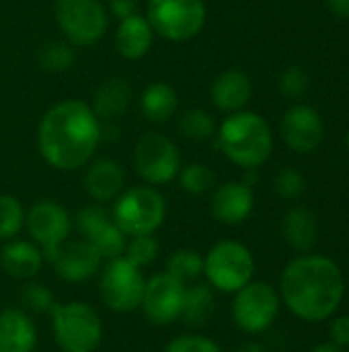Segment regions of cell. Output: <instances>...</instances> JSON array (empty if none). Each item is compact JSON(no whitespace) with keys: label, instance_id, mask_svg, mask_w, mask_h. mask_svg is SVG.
Segmentation results:
<instances>
[{"label":"cell","instance_id":"10","mask_svg":"<svg viewBox=\"0 0 349 352\" xmlns=\"http://www.w3.org/2000/svg\"><path fill=\"white\" fill-rule=\"evenodd\" d=\"M134 169L146 186H165L177 179L181 171V151L169 136L160 132H146L132 153Z\"/></svg>","mask_w":349,"mask_h":352},{"label":"cell","instance_id":"4","mask_svg":"<svg viewBox=\"0 0 349 352\" xmlns=\"http://www.w3.org/2000/svg\"><path fill=\"white\" fill-rule=\"evenodd\" d=\"M53 338L62 352H97L103 342V322L84 301L56 303L49 311Z\"/></svg>","mask_w":349,"mask_h":352},{"label":"cell","instance_id":"5","mask_svg":"<svg viewBox=\"0 0 349 352\" xmlns=\"http://www.w3.org/2000/svg\"><path fill=\"white\" fill-rule=\"evenodd\" d=\"M111 219L128 237L154 235L167 219V202L154 186H136L115 198Z\"/></svg>","mask_w":349,"mask_h":352},{"label":"cell","instance_id":"14","mask_svg":"<svg viewBox=\"0 0 349 352\" xmlns=\"http://www.w3.org/2000/svg\"><path fill=\"white\" fill-rule=\"evenodd\" d=\"M280 132L284 142L294 153L311 155L325 140V122L315 107L306 103H296L286 109L280 124Z\"/></svg>","mask_w":349,"mask_h":352},{"label":"cell","instance_id":"18","mask_svg":"<svg viewBox=\"0 0 349 352\" xmlns=\"http://www.w3.org/2000/svg\"><path fill=\"white\" fill-rule=\"evenodd\" d=\"M251 95H253V82L249 74L237 68L224 70L220 76H216L210 89L214 107L226 116L243 111L251 101Z\"/></svg>","mask_w":349,"mask_h":352},{"label":"cell","instance_id":"21","mask_svg":"<svg viewBox=\"0 0 349 352\" xmlns=\"http://www.w3.org/2000/svg\"><path fill=\"white\" fill-rule=\"evenodd\" d=\"M154 41V31L146 16L130 14L119 21L115 33V47L125 60H140L144 58Z\"/></svg>","mask_w":349,"mask_h":352},{"label":"cell","instance_id":"27","mask_svg":"<svg viewBox=\"0 0 349 352\" xmlns=\"http://www.w3.org/2000/svg\"><path fill=\"white\" fill-rule=\"evenodd\" d=\"M177 179H179L181 190L191 196L208 194L216 186V173L206 163H189V165L181 167Z\"/></svg>","mask_w":349,"mask_h":352},{"label":"cell","instance_id":"25","mask_svg":"<svg viewBox=\"0 0 349 352\" xmlns=\"http://www.w3.org/2000/svg\"><path fill=\"white\" fill-rule=\"evenodd\" d=\"M132 103V89L123 78H109L101 82L93 97V111L101 120L121 118Z\"/></svg>","mask_w":349,"mask_h":352},{"label":"cell","instance_id":"42","mask_svg":"<svg viewBox=\"0 0 349 352\" xmlns=\"http://www.w3.org/2000/svg\"><path fill=\"white\" fill-rule=\"evenodd\" d=\"M237 352H265V349L259 342H245Z\"/></svg>","mask_w":349,"mask_h":352},{"label":"cell","instance_id":"2","mask_svg":"<svg viewBox=\"0 0 349 352\" xmlns=\"http://www.w3.org/2000/svg\"><path fill=\"white\" fill-rule=\"evenodd\" d=\"M346 297L341 268L327 256H300L288 262L280 276L282 303L302 322L333 318Z\"/></svg>","mask_w":349,"mask_h":352},{"label":"cell","instance_id":"6","mask_svg":"<svg viewBox=\"0 0 349 352\" xmlns=\"http://www.w3.org/2000/svg\"><path fill=\"white\" fill-rule=\"evenodd\" d=\"M255 274V260L251 250L234 239H222L214 243L204 256L206 283L218 291L234 295L249 285Z\"/></svg>","mask_w":349,"mask_h":352},{"label":"cell","instance_id":"20","mask_svg":"<svg viewBox=\"0 0 349 352\" xmlns=\"http://www.w3.org/2000/svg\"><path fill=\"white\" fill-rule=\"evenodd\" d=\"M45 260L33 241L27 239H10L0 250V266L2 270L16 280H33L43 268Z\"/></svg>","mask_w":349,"mask_h":352},{"label":"cell","instance_id":"1","mask_svg":"<svg viewBox=\"0 0 349 352\" xmlns=\"http://www.w3.org/2000/svg\"><path fill=\"white\" fill-rule=\"evenodd\" d=\"M101 138V118L80 99H64L51 105L43 113L37 130L39 153L58 171H76L88 165Z\"/></svg>","mask_w":349,"mask_h":352},{"label":"cell","instance_id":"38","mask_svg":"<svg viewBox=\"0 0 349 352\" xmlns=\"http://www.w3.org/2000/svg\"><path fill=\"white\" fill-rule=\"evenodd\" d=\"M331 342L339 349L349 346V316H337L329 326Z\"/></svg>","mask_w":349,"mask_h":352},{"label":"cell","instance_id":"26","mask_svg":"<svg viewBox=\"0 0 349 352\" xmlns=\"http://www.w3.org/2000/svg\"><path fill=\"white\" fill-rule=\"evenodd\" d=\"M171 276H175L183 285L197 283L200 276H204V256L195 250L181 248L175 250L167 260V270Z\"/></svg>","mask_w":349,"mask_h":352},{"label":"cell","instance_id":"36","mask_svg":"<svg viewBox=\"0 0 349 352\" xmlns=\"http://www.w3.org/2000/svg\"><path fill=\"white\" fill-rule=\"evenodd\" d=\"M280 93L288 99H300L309 91V74L300 66H288L278 80Z\"/></svg>","mask_w":349,"mask_h":352},{"label":"cell","instance_id":"23","mask_svg":"<svg viewBox=\"0 0 349 352\" xmlns=\"http://www.w3.org/2000/svg\"><path fill=\"white\" fill-rule=\"evenodd\" d=\"M179 107V95L169 82H152L140 95V111L152 124L169 122Z\"/></svg>","mask_w":349,"mask_h":352},{"label":"cell","instance_id":"9","mask_svg":"<svg viewBox=\"0 0 349 352\" xmlns=\"http://www.w3.org/2000/svg\"><path fill=\"white\" fill-rule=\"evenodd\" d=\"M146 276L142 268L125 256L105 262L99 270V297L107 309L115 314H132L140 309Z\"/></svg>","mask_w":349,"mask_h":352},{"label":"cell","instance_id":"37","mask_svg":"<svg viewBox=\"0 0 349 352\" xmlns=\"http://www.w3.org/2000/svg\"><path fill=\"white\" fill-rule=\"evenodd\" d=\"M165 352H222L220 344L204 334H183L173 338Z\"/></svg>","mask_w":349,"mask_h":352},{"label":"cell","instance_id":"17","mask_svg":"<svg viewBox=\"0 0 349 352\" xmlns=\"http://www.w3.org/2000/svg\"><path fill=\"white\" fill-rule=\"evenodd\" d=\"M125 188V171L119 161L109 157L93 159L84 173V190L97 204L113 202Z\"/></svg>","mask_w":349,"mask_h":352},{"label":"cell","instance_id":"19","mask_svg":"<svg viewBox=\"0 0 349 352\" xmlns=\"http://www.w3.org/2000/svg\"><path fill=\"white\" fill-rule=\"evenodd\" d=\"M37 328L25 309L0 311V352H35Z\"/></svg>","mask_w":349,"mask_h":352},{"label":"cell","instance_id":"16","mask_svg":"<svg viewBox=\"0 0 349 352\" xmlns=\"http://www.w3.org/2000/svg\"><path fill=\"white\" fill-rule=\"evenodd\" d=\"M255 208V194L253 188L243 182H226L220 184L210 202L212 217L222 225H241L245 223Z\"/></svg>","mask_w":349,"mask_h":352},{"label":"cell","instance_id":"33","mask_svg":"<svg viewBox=\"0 0 349 352\" xmlns=\"http://www.w3.org/2000/svg\"><path fill=\"white\" fill-rule=\"evenodd\" d=\"M160 254V243L154 235H136V237H128V243H125V252L123 256L136 264L138 268H146L150 266Z\"/></svg>","mask_w":349,"mask_h":352},{"label":"cell","instance_id":"15","mask_svg":"<svg viewBox=\"0 0 349 352\" xmlns=\"http://www.w3.org/2000/svg\"><path fill=\"white\" fill-rule=\"evenodd\" d=\"M56 270V274L72 285L91 280L93 276L99 274L103 258L99 256V252L95 250V245L86 239H74V241H66L58 254L53 256V260L49 262Z\"/></svg>","mask_w":349,"mask_h":352},{"label":"cell","instance_id":"39","mask_svg":"<svg viewBox=\"0 0 349 352\" xmlns=\"http://www.w3.org/2000/svg\"><path fill=\"white\" fill-rule=\"evenodd\" d=\"M115 19H125L130 14H136V0H109V10Z\"/></svg>","mask_w":349,"mask_h":352},{"label":"cell","instance_id":"29","mask_svg":"<svg viewBox=\"0 0 349 352\" xmlns=\"http://www.w3.org/2000/svg\"><path fill=\"white\" fill-rule=\"evenodd\" d=\"M25 208L19 198L0 194V241L16 239L25 227Z\"/></svg>","mask_w":349,"mask_h":352},{"label":"cell","instance_id":"28","mask_svg":"<svg viewBox=\"0 0 349 352\" xmlns=\"http://www.w3.org/2000/svg\"><path fill=\"white\" fill-rule=\"evenodd\" d=\"M179 132L189 138V140H208L216 134V122L214 118L202 109V107H191L181 113L179 118Z\"/></svg>","mask_w":349,"mask_h":352},{"label":"cell","instance_id":"13","mask_svg":"<svg viewBox=\"0 0 349 352\" xmlns=\"http://www.w3.org/2000/svg\"><path fill=\"white\" fill-rule=\"evenodd\" d=\"M185 287L169 272H158L146 278L140 309L154 326H169L181 318Z\"/></svg>","mask_w":349,"mask_h":352},{"label":"cell","instance_id":"7","mask_svg":"<svg viewBox=\"0 0 349 352\" xmlns=\"http://www.w3.org/2000/svg\"><path fill=\"white\" fill-rule=\"evenodd\" d=\"M146 19L154 35L181 43L202 33L208 8L204 0H148Z\"/></svg>","mask_w":349,"mask_h":352},{"label":"cell","instance_id":"8","mask_svg":"<svg viewBox=\"0 0 349 352\" xmlns=\"http://www.w3.org/2000/svg\"><path fill=\"white\" fill-rule=\"evenodd\" d=\"M56 23L74 47H88L103 39L109 12L101 0H56Z\"/></svg>","mask_w":349,"mask_h":352},{"label":"cell","instance_id":"11","mask_svg":"<svg viewBox=\"0 0 349 352\" xmlns=\"http://www.w3.org/2000/svg\"><path fill=\"white\" fill-rule=\"evenodd\" d=\"M280 293L263 280H251L234 293L232 320L245 334H261L274 326L280 316Z\"/></svg>","mask_w":349,"mask_h":352},{"label":"cell","instance_id":"22","mask_svg":"<svg viewBox=\"0 0 349 352\" xmlns=\"http://www.w3.org/2000/svg\"><path fill=\"white\" fill-rule=\"evenodd\" d=\"M282 233L286 243L300 254H309L319 239L317 214L306 206H294L286 212L282 223Z\"/></svg>","mask_w":349,"mask_h":352},{"label":"cell","instance_id":"30","mask_svg":"<svg viewBox=\"0 0 349 352\" xmlns=\"http://www.w3.org/2000/svg\"><path fill=\"white\" fill-rule=\"evenodd\" d=\"M37 60L45 72H66L76 60L74 45H70L68 41H49L39 50Z\"/></svg>","mask_w":349,"mask_h":352},{"label":"cell","instance_id":"34","mask_svg":"<svg viewBox=\"0 0 349 352\" xmlns=\"http://www.w3.org/2000/svg\"><path fill=\"white\" fill-rule=\"evenodd\" d=\"M21 301H23L27 311L37 314V316H45V314L49 316L51 307L56 305L53 293L43 283H37L35 278L25 280V287L21 291Z\"/></svg>","mask_w":349,"mask_h":352},{"label":"cell","instance_id":"24","mask_svg":"<svg viewBox=\"0 0 349 352\" xmlns=\"http://www.w3.org/2000/svg\"><path fill=\"white\" fill-rule=\"evenodd\" d=\"M216 311V291L208 283H191L185 287L181 318L189 328L206 326Z\"/></svg>","mask_w":349,"mask_h":352},{"label":"cell","instance_id":"12","mask_svg":"<svg viewBox=\"0 0 349 352\" xmlns=\"http://www.w3.org/2000/svg\"><path fill=\"white\" fill-rule=\"evenodd\" d=\"M25 227L35 245H39L43 260L49 264L58 250L68 241L72 231L70 212L56 200H39L25 214Z\"/></svg>","mask_w":349,"mask_h":352},{"label":"cell","instance_id":"31","mask_svg":"<svg viewBox=\"0 0 349 352\" xmlns=\"http://www.w3.org/2000/svg\"><path fill=\"white\" fill-rule=\"evenodd\" d=\"M107 223H111V214L97 202L82 206L72 219V227L76 229L80 239H86V241H91Z\"/></svg>","mask_w":349,"mask_h":352},{"label":"cell","instance_id":"41","mask_svg":"<svg viewBox=\"0 0 349 352\" xmlns=\"http://www.w3.org/2000/svg\"><path fill=\"white\" fill-rule=\"evenodd\" d=\"M311 352H344L339 346H335L333 342H325V344H317Z\"/></svg>","mask_w":349,"mask_h":352},{"label":"cell","instance_id":"3","mask_svg":"<svg viewBox=\"0 0 349 352\" xmlns=\"http://www.w3.org/2000/svg\"><path fill=\"white\" fill-rule=\"evenodd\" d=\"M216 138L222 155L243 169H259L274 153V132L255 111L228 113L216 130Z\"/></svg>","mask_w":349,"mask_h":352},{"label":"cell","instance_id":"43","mask_svg":"<svg viewBox=\"0 0 349 352\" xmlns=\"http://www.w3.org/2000/svg\"><path fill=\"white\" fill-rule=\"evenodd\" d=\"M348 146H349V132H348Z\"/></svg>","mask_w":349,"mask_h":352},{"label":"cell","instance_id":"32","mask_svg":"<svg viewBox=\"0 0 349 352\" xmlns=\"http://www.w3.org/2000/svg\"><path fill=\"white\" fill-rule=\"evenodd\" d=\"M91 243L95 245V250L99 252V256L103 258V262H109V260H115V258H121L123 252H125V243H128V235L113 223H107L93 239Z\"/></svg>","mask_w":349,"mask_h":352},{"label":"cell","instance_id":"40","mask_svg":"<svg viewBox=\"0 0 349 352\" xmlns=\"http://www.w3.org/2000/svg\"><path fill=\"white\" fill-rule=\"evenodd\" d=\"M327 6L335 16L349 19V0H327Z\"/></svg>","mask_w":349,"mask_h":352},{"label":"cell","instance_id":"35","mask_svg":"<svg viewBox=\"0 0 349 352\" xmlns=\"http://www.w3.org/2000/svg\"><path fill=\"white\" fill-rule=\"evenodd\" d=\"M274 190L284 200H296V198H300L304 194L306 179H304V175L298 169L284 167V169L278 171V175L274 179Z\"/></svg>","mask_w":349,"mask_h":352}]
</instances>
